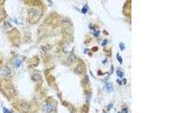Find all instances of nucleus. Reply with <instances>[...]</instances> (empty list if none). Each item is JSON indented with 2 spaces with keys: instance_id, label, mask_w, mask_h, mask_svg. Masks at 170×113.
Returning <instances> with one entry per match:
<instances>
[{
  "instance_id": "4be33fe9",
  "label": "nucleus",
  "mask_w": 170,
  "mask_h": 113,
  "mask_svg": "<svg viewBox=\"0 0 170 113\" xmlns=\"http://www.w3.org/2000/svg\"><path fill=\"white\" fill-rule=\"evenodd\" d=\"M117 59H118V61H119L120 63H123V60H121V57L119 56V54H117Z\"/></svg>"
},
{
  "instance_id": "cd10ccee",
  "label": "nucleus",
  "mask_w": 170,
  "mask_h": 113,
  "mask_svg": "<svg viewBox=\"0 0 170 113\" xmlns=\"http://www.w3.org/2000/svg\"><path fill=\"white\" fill-rule=\"evenodd\" d=\"M111 108H112V104H110V105H108V106H107V110H110Z\"/></svg>"
},
{
  "instance_id": "1a4fd4ad",
  "label": "nucleus",
  "mask_w": 170,
  "mask_h": 113,
  "mask_svg": "<svg viewBox=\"0 0 170 113\" xmlns=\"http://www.w3.org/2000/svg\"><path fill=\"white\" fill-rule=\"evenodd\" d=\"M131 10H132V2L128 0L125 2V6H124V15L127 16L128 19H131Z\"/></svg>"
},
{
  "instance_id": "c85d7f7f",
  "label": "nucleus",
  "mask_w": 170,
  "mask_h": 113,
  "mask_svg": "<svg viewBox=\"0 0 170 113\" xmlns=\"http://www.w3.org/2000/svg\"><path fill=\"white\" fill-rule=\"evenodd\" d=\"M92 51H93V52H96V51H98V48H96V46H94V48L92 49Z\"/></svg>"
},
{
  "instance_id": "39448f33",
  "label": "nucleus",
  "mask_w": 170,
  "mask_h": 113,
  "mask_svg": "<svg viewBox=\"0 0 170 113\" xmlns=\"http://www.w3.org/2000/svg\"><path fill=\"white\" fill-rule=\"evenodd\" d=\"M8 38L10 40L12 44L14 46H17L20 42V36H19V32L16 30V28H13L9 33H8Z\"/></svg>"
},
{
  "instance_id": "a878e982",
  "label": "nucleus",
  "mask_w": 170,
  "mask_h": 113,
  "mask_svg": "<svg viewBox=\"0 0 170 113\" xmlns=\"http://www.w3.org/2000/svg\"><path fill=\"white\" fill-rule=\"evenodd\" d=\"M3 112L5 113H14V112H12V111H9V110H7L6 108H3Z\"/></svg>"
},
{
  "instance_id": "9d476101",
  "label": "nucleus",
  "mask_w": 170,
  "mask_h": 113,
  "mask_svg": "<svg viewBox=\"0 0 170 113\" xmlns=\"http://www.w3.org/2000/svg\"><path fill=\"white\" fill-rule=\"evenodd\" d=\"M39 62H40V58L38 56L33 57V58H31L30 60H28V62H27V65H28V67L30 68H34V67H37L39 65Z\"/></svg>"
},
{
  "instance_id": "2eb2a0df",
  "label": "nucleus",
  "mask_w": 170,
  "mask_h": 113,
  "mask_svg": "<svg viewBox=\"0 0 170 113\" xmlns=\"http://www.w3.org/2000/svg\"><path fill=\"white\" fill-rule=\"evenodd\" d=\"M106 91L107 92H112V85L110 84V83H106Z\"/></svg>"
},
{
  "instance_id": "5701e85b",
  "label": "nucleus",
  "mask_w": 170,
  "mask_h": 113,
  "mask_svg": "<svg viewBox=\"0 0 170 113\" xmlns=\"http://www.w3.org/2000/svg\"><path fill=\"white\" fill-rule=\"evenodd\" d=\"M120 113H128V109H127V108H124L123 111H121Z\"/></svg>"
},
{
  "instance_id": "bb28decb",
  "label": "nucleus",
  "mask_w": 170,
  "mask_h": 113,
  "mask_svg": "<svg viewBox=\"0 0 170 113\" xmlns=\"http://www.w3.org/2000/svg\"><path fill=\"white\" fill-rule=\"evenodd\" d=\"M107 42H108L107 40H103V42H102V45H106V44H107Z\"/></svg>"
},
{
  "instance_id": "b1692460",
  "label": "nucleus",
  "mask_w": 170,
  "mask_h": 113,
  "mask_svg": "<svg viewBox=\"0 0 170 113\" xmlns=\"http://www.w3.org/2000/svg\"><path fill=\"white\" fill-rule=\"evenodd\" d=\"M2 63H3V60H2V57H0V69L2 68Z\"/></svg>"
},
{
  "instance_id": "7ed1b4c3",
  "label": "nucleus",
  "mask_w": 170,
  "mask_h": 113,
  "mask_svg": "<svg viewBox=\"0 0 170 113\" xmlns=\"http://www.w3.org/2000/svg\"><path fill=\"white\" fill-rule=\"evenodd\" d=\"M13 105L19 113H35L38 111V104H32L25 101H16Z\"/></svg>"
},
{
  "instance_id": "dca6fc26",
  "label": "nucleus",
  "mask_w": 170,
  "mask_h": 113,
  "mask_svg": "<svg viewBox=\"0 0 170 113\" xmlns=\"http://www.w3.org/2000/svg\"><path fill=\"white\" fill-rule=\"evenodd\" d=\"M104 53H106V56L110 58L111 57V49H109V50L108 49H104Z\"/></svg>"
},
{
  "instance_id": "412c9836",
  "label": "nucleus",
  "mask_w": 170,
  "mask_h": 113,
  "mask_svg": "<svg viewBox=\"0 0 170 113\" xmlns=\"http://www.w3.org/2000/svg\"><path fill=\"white\" fill-rule=\"evenodd\" d=\"M106 74H108V73H104V71H101V70H99V71H98V75H99V76L106 75Z\"/></svg>"
},
{
  "instance_id": "7c9ffc66",
  "label": "nucleus",
  "mask_w": 170,
  "mask_h": 113,
  "mask_svg": "<svg viewBox=\"0 0 170 113\" xmlns=\"http://www.w3.org/2000/svg\"><path fill=\"white\" fill-rule=\"evenodd\" d=\"M103 113H106V111H104V112H103Z\"/></svg>"
},
{
  "instance_id": "ddd939ff",
  "label": "nucleus",
  "mask_w": 170,
  "mask_h": 113,
  "mask_svg": "<svg viewBox=\"0 0 170 113\" xmlns=\"http://www.w3.org/2000/svg\"><path fill=\"white\" fill-rule=\"evenodd\" d=\"M81 113H89V104H87V103H86L84 106H82Z\"/></svg>"
},
{
  "instance_id": "6e6552de",
  "label": "nucleus",
  "mask_w": 170,
  "mask_h": 113,
  "mask_svg": "<svg viewBox=\"0 0 170 113\" xmlns=\"http://www.w3.org/2000/svg\"><path fill=\"white\" fill-rule=\"evenodd\" d=\"M50 71H51V68H49V69H47V70L44 71V74H45V79H47V81H48V84H49V85H51L52 87H56L55 77L50 74Z\"/></svg>"
},
{
  "instance_id": "f3484780",
  "label": "nucleus",
  "mask_w": 170,
  "mask_h": 113,
  "mask_svg": "<svg viewBox=\"0 0 170 113\" xmlns=\"http://www.w3.org/2000/svg\"><path fill=\"white\" fill-rule=\"evenodd\" d=\"M93 34H94L95 38H99V36H100V31L96 30V28H94V30H93Z\"/></svg>"
},
{
  "instance_id": "a211bd4d",
  "label": "nucleus",
  "mask_w": 170,
  "mask_h": 113,
  "mask_svg": "<svg viewBox=\"0 0 170 113\" xmlns=\"http://www.w3.org/2000/svg\"><path fill=\"white\" fill-rule=\"evenodd\" d=\"M87 10H89V6H87V5H85V6H84V8L82 9V13H83V14H86V13H87Z\"/></svg>"
},
{
  "instance_id": "9b49d317",
  "label": "nucleus",
  "mask_w": 170,
  "mask_h": 113,
  "mask_svg": "<svg viewBox=\"0 0 170 113\" xmlns=\"http://www.w3.org/2000/svg\"><path fill=\"white\" fill-rule=\"evenodd\" d=\"M32 80H33V81H37L39 86H41L43 79H42V77H41V74L37 71V73H33V74H32Z\"/></svg>"
},
{
  "instance_id": "f8f14e48",
  "label": "nucleus",
  "mask_w": 170,
  "mask_h": 113,
  "mask_svg": "<svg viewBox=\"0 0 170 113\" xmlns=\"http://www.w3.org/2000/svg\"><path fill=\"white\" fill-rule=\"evenodd\" d=\"M76 60H77V58H76L73 53H70L69 57H68V62H69V63H72V62H75Z\"/></svg>"
},
{
  "instance_id": "423d86ee",
  "label": "nucleus",
  "mask_w": 170,
  "mask_h": 113,
  "mask_svg": "<svg viewBox=\"0 0 170 113\" xmlns=\"http://www.w3.org/2000/svg\"><path fill=\"white\" fill-rule=\"evenodd\" d=\"M82 86H83V91L86 95H91L92 89H91V85H90V80L87 76H83V80H82Z\"/></svg>"
},
{
  "instance_id": "393cba45",
  "label": "nucleus",
  "mask_w": 170,
  "mask_h": 113,
  "mask_svg": "<svg viewBox=\"0 0 170 113\" xmlns=\"http://www.w3.org/2000/svg\"><path fill=\"white\" fill-rule=\"evenodd\" d=\"M119 46H120V49H121V50H125V45H124V43H120V44H119Z\"/></svg>"
},
{
  "instance_id": "f03ea898",
  "label": "nucleus",
  "mask_w": 170,
  "mask_h": 113,
  "mask_svg": "<svg viewBox=\"0 0 170 113\" xmlns=\"http://www.w3.org/2000/svg\"><path fill=\"white\" fill-rule=\"evenodd\" d=\"M44 3L42 1H39L35 6H32L30 9H28V16L27 19L31 24H37L40 18L42 17L43 15V11H44Z\"/></svg>"
},
{
  "instance_id": "6ab92c4d",
  "label": "nucleus",
  "mask_w": 170,
  "mask_h": 113,
  "mask_svg": "<svg viewBox=\"0 0 170 113\" xmlns=\"http://www.w3.org/2000/svg\"><path fill=\"white\" fill-rule=\"evenodd\" d=\"M117 76H118V78H121V77H124V73L121 70H117Z\"/></svg>"
},
{
  "instance_id": "20e7f679",
  "label": "nucleus",
  "mask_w": 170,
  "mask_h": 113,
  "mask_svg": "<svg viewBox=\"0 0 170 113\" xmlns=\"http://www.w3.org/2000/svg\"><path fill=\"white\" fill-rule=\"evenodd\" d=\"M57 110V102L52 97H47L45 102L43 104V112L44 113H52Z\"/></svg>"
},
{
  "instance_id": "aec40b11",
  "label": "nucleus",
  "mask_w": 170,
  "mask_h": 113,
  "mask_svg": "<svg viewBox=\"0 0 170 113\" xmlns=\"http://www.w3.org/2000/svg\"><path fill=\"white\" fill-rule=\"evenodd\" d=\"M19 66H20V60L17 58V59H16V61H15V68H18Z\"/></svg>"
},
{
  "instance_id": "0eeeda50",
  "label": "nucleus",
  "mask_w": 170,
  "mask_h": 113,
  "mask_svg": "<svg viewBox=\"0 0 170 113\" xmlns=\"http://www.w3.org/2000/svg\"><path fill=\"white\" fill-rule=\"evenodd\" d=\"M74 73L77 75H84L85 73V63L82 60H77V65L74 68Z\"/></svg>"
},
{
  "instance_id": "c756f323",
  "label": "nucleus",
  "mask_w": 170,
  "mask_h": 113,
  "mask_svg": "<svg viewBox=\"0 0 170 113\" xmlns=\"http://www.w3.org/2000/svg\"><path fill=\"white\" fill-rule=\"evenodd\" d=\"M117 83H118V84H119V85H121V84H123V81H120V80H119V79H117Z\"/></svg>"
},
{
  "instance_id": "f257e3e1",
  "label": "nucleus",
  "mask_w": 170,
  "mask_h": 113,
  "mask_svg": "<svg viewBox=\"0 0 170 113\" xmlns=\"http://www.w3.org/2000/svg\"><path fill=\"white\" fill-rule=\"evenodd\" d=\"M0 92L8 100H14L17 96V92L13 83L9 80V78H6V77L0 79Z\"/></svg>"
},
{
  "instance_id": "4468645a",
  "label": "nucleus",
  "mask_w": 170,
  "mask_h": 113,
  "mask_svg": "<svg viewBox=\"0 0 170 113\" xmlns=\"http://www.w3.org/2000/svg\"><path fill=\"white\" fill-rule=\"evenodd\" d=\"M10 74H12L10 68H9V67H5V77L8 78V76H10Z\"/></svg>"
}]
</instances>
